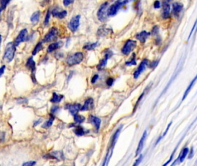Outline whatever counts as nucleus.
<instances>
[{"label":"nucleus","instance_id":"obj_1","mask_svg":"<svg viewBox=\"0 0 197 166\" xmlns=\"http://www.w3.org/2000/svg\"><path fill=\"white\" fill-rule=\"evenodd\" d=\"M128 2V0H118L107 9V16H113L117 14L120 9Z\"/></svg>","mask_w":197,"mask_h":166},{"label":"nucleus","instance_id":"obj_2","mask_svg":"<svg viewBox=\"0 0 197 166\" xmlns=\"http://www.w3.org/2000/svg\"><path fill=\"white\" fill-rule=\"evenodd\" d=\"M16 52V46L13 42L8 43L5 49L4 59H6L8 62H11L14 58Z\"/></svg>","mask_w":197,"mask_h":166},{"label":"nucleus","instance_id":"obj_3","mask_svg":"<svg viewBox=\"0 0 197 166\" xmlns=\"http://www.w3.org/2000/svg\"><path fill=\"white\" fill-rule=\"evenodd\" d=\"M84 58V55L81 52H77L69 55L67 58V63L70 66L75 65L80 63Z\"/></svg>","mask_w":197,"mask_h":166},{"label":"nucleus","instance_id":"obj_4","mask_svg":"<svg viewBox=\"0 0 197 166\" xmlns=\"http://www.w3.org/2000/svg\"><path fill=\"white\" fill-rule=\"evenodd\" d=\"M137 44V42L135 40H128L122 49L123 54L124 55H128L136 48Z\"/></svg>","mask_w":197,"mask_h":166},{"label":"nucleus","instance_id":"obj_5","mask_svg":"<svg viewBox=\"0 0 197 166\" xmlns=\"http://www.w3.org/2000/svg\"><path fill=\"white\" fill-rule=\"evenodd\" d=\"M108 6V2H105L101 5L99 8L98 11L97 13V17L99 21L101 22H104L107 20V7Z\"/></svg>","mask_w":197,"mask_h":166},{"label":"nucleus","instance_id":"obj_6","mask_svg":"<svg viewBox=\"0 0 197 166\" xmlns=\"http://www.w3.org/2000/svg\"><path fill=\"white\" fill-rule=\"evenodd\" d=\"M113 55V53L109 49H107L104 51V58L101 60H100L99 63L97 65V69L99 71L102 70L105 67V66L107 65L108 59L110 58Z\"/></svg>","mask_w":197,"mask_h":166},{"label":"nucleus","instance_id":"obj_7","mask_svg":"<svg viewBox=\"0 0 197 166\" xmlns=\"http://www.w3.org/2000/svg\"><path fill=\"white\" fill-rule=\"evenodd\" d=\"M59 34L57 29L55 27L51 28L47 34L45 36L44 42H51L57 39Z\"/></svg>","mask_w":197,"mask_h":166},{"label":"nucleus","instance_id":"obj_8","mask_svg":"<svg viewBox=\"0 0 197 166\" xmlns=\"http://www.w3.org/2000/svg\"><path fill=\"white\" fill-rule=\"evenodd\" d=\"M28 38V31L27 30L24 28L22 30L20 31L19 35L16 37V39L14 41L15 45L16 46H17L18 45H19L22 42H23L26 40H27Z\"/></svg>","mask_w":197,"mask_h":166},{"label":"nucleus","instance_id":"obj_9","mask_svg":"<svg viewBox=\"0 0 197 166\" xmlns=\"http://www.w3.org/2000/svg\"><path fill=\"white\" fill-rule=\"evenodd\" d=\"M80 15H76L71 19L68 24V28H70L71 31L75 32V31H77V30L78 29L80 25Z\"/></svg>","mask_w":197,"mask_h":166},{"label":"nucleus","instance_id":"obj_10","mask_svg":"<svg viewBox=\"0 0 197 166\" xmlns=\"http://www.w3.org/2000/svg\"><path fill=\"white\" fill-rule=\"evenodd\" d=\"M26 67L29 70L31 71L32 79V81L36 83V76H35V73H36V62L34 61V59L32 57H30L27 60V62L26 63Z\"/></svg>","mask_w":197,"mask_h":166},{"label":"nucleus","instance_id":"obj_11","mask_svg":"<svg viewBox=\"0 0 197 166\" xmlns=\"http://www.w3.org/2000/svg\"><path fill=\"white\" fill-rule=\"evenodd\" d=\"M149 65V61L147 59H143L142 62L140 63L137 70L134 73V77L135 79H138L140 75L145 70L146 67Z\"/></svg>","mask_w":197,"mask_h":166},{"label":"nucleus","instance_id":"obj_12","mask_svg":"<svg viewBox=\"0 0 197 166\" xmlns=\"http://www.w3.org/2000/svg\"><path fill=\"white\" fill-rule=\"evenodd\" d=\"M170 5L169 2L163 1L162 2V16L164 19H167L170 16Z\"/></svg>","mask_w":197,"mask_h":166},{"label":"nucleus","instance_id":"obj_13","mask_svg":"<svg viewBox=\"0 0 197 166\" xmlns=\"http://www.w3.org/2000/svg\"><path fill=\"white\" fill-rule=\"evenodd\" d=\"M183 4L180 2H176L173 4L172 5V12L174 16L175 17H179L180 12L183 9Z\"/></svg>","mask_w":197,"mask_h":166},{"label":"nucleus","instance_id":"obj_14","mask_svg":"<svg viewBox=\"0 0 197 166\" xmlns=\"http://www.w3.org/2000/svg\"><path fill=\"white\" fill-rule=\"evenodd\" d=\"M94 100L91 98L88 99L84 102V103L82 107L80 108V110L82 111H89L92 110L94 108Z\"/></svg>","mask_w":197,"mask_h":166},{"label":"nucleus","instance_id":"obj_15","mask_svg":"<svg viewBox=\"0 0 197 166\" xmlns=\"http://www.w3.org/2000/svg\"><path fill=\"white\" fill-rule=\"evenodd\" d=\"M146 136H147V131H144L143 134L142 135V137L141 138L139 142L137 149V150H136V154H135L136 156H138V154L141 152L142 149L143 148L144 142H145V141L146 140Z\"/></svg>","mask_w":197,"mask_h":166},{"label":"nucleus","instance_id":"obj_16","mask_svg":"<svg viewBox=\"0 0 197 166\" xmlns=\"http://www.w3.org/2000/svg\"><path fill=\"white\" fill-rule=\"evenodd\" d=\"M150 35V33L146 31H143L138 33L136 35V38L141 43H145Z\"/></svg>","mask_w":197,"mask_h":166},{"label":"nucleus","instance_id":"obj_17","mask_svg":"<svg viewBox=\"0 0 197 166\" xmlns=\"http://www.w3.org/2000/svg\"><path fill=\"white\" fill-rule=\"evenodd\" d=\"M81 108V106L79 103H75L73 104H68L67 108H68L71 114L73 115L77 114Z\"/></svg>","mask_w":197,"mask_h":166},{"label":"nucleus","instance_id":"obj_18","mask_svg":"<svg viewBox=\"0 0 197 166\" xmlns=\"http://www.w3.org/2000/svg\"><path fill=\"white\" fill-rule=\"evenodd\" d=\"M51 14L54 17H58L60 19H63L67 16V12L65 10H63L62 11H59L57 9H54L52 10Z\"/></svg>","mask_w":197,"mask_h":166},{"label":"nucleus","instance_id":"obj_19","mask_svg":"<svg viewBox=\"0 0 197 166\" xmlns=\"http://www.w3.org/2000/svg\"><path fill=\"white\" fill-rule=\"evenodd\" d=\"M89 121H90V122L93 123L94 125L96 130L98 131L100 126H101V119L95 116H94L93 115H90V117H89Z\"/></svg>","mask_w":197,"mask_h":166},{"label":"nucleus","instance_id":"obj_20","mask_svg":"<svg viewBox=\"0 0 197 166\" xmlns=\"http://www.w3.org/2000/svg\"><path fill=\"white\" fill-rule=\"evenodd\" d=\"M63 46V42L61 41L52 43L49 46V47L47 48V52L51 53L55 50H57L58 48H61Z\"/></svg>","mask_w":197,"mask_h":166},{"label":"nucleus","instance_id":"obj_21","mask_svg":"<svg viewBox=\"0 0 197 166\" xmlns=\"http://www.w3.org/2000/svg\"><path fill=\"white\" fill-rule=\"evenodd\" d=\"M40 15H41V13L40 11H37L32 13V15L30 17V20L32 24H36L38 22V21L40 20Z\"/></svg>","mask_w":197,"mask_h":166},{"label":"nucleus","instance_id":"obj_22","mask_svg":"<svg viewBox=\"0 0 197 166\" xmlns=\"http://www.w3.org/2000/svg\"><path fill=\"white\" fill-rule=\"evenodd\" d=\"M109 32H110V29L103 26L99 28L97 31V35L99 36H105L107 35Z\"/></svg>","mask_w":197,"mask_h":166},{"label":"nucleus","instance_id":"obj_23","mask_svg":"<svg viewBox=\"0 0 197 166\" xmlns=\"http://www.w3.org/2000/svg\"><path fill=\"white\" fill-rule=\"evenodd\" d=\"M74 132H75L76 135H77L78 136H82L85 134H87V133L89 132V131H85L82 127H80V126H78L75 127Z\"/></svg>","mask_w":197,"mask_h":166},{"label":"nucleus","instance_id":"obj_24","mask_svg":"<svg viewBox=\"0 0 197 166\" xmlns=\"http://www.w3.org/2000/svg\"><path fill=\"white\" fill-rule=\"evenodd\" d=\"M63 99V95H59L56 94L55 92H54L53 94V96L50 100V102L52 103H59Z\"/></svg>","mask_w":197,"mask_h":166},{"label":"nucleus","instance_id":"obj_25","mask_svg":"<svg viewBox=\"0 0 197 166\" xmlns=\"http://www.w3.org/2000/svg\"><path fill=\"white\" fill-rule=\"evenodd\" d=\"M196 79H197V77H195L193 80H192V81L190 83V84L189 87H187V88L186 89L185 92V94H184V95H183V98H182V100H185V98L187 97V96L188 94H189L190 91V90H191V88H192L193 87L194 84L195 83V81H196Z\"/></svg>","mask_w":197,"mask_h":166},{"label":"nucleus","instance_id":"obj_26","mask_svg":"<svg viewBox=\"0 0 197 166\" xmlns=\"http://www.w3.org/2000/svg\"><path fill=\"white\" fill-rule=\"evenodd\" d=\"M50 157H53L52 158L55 159L57 160H63L64 159L63 154L62 152H53L51 153V155H49Z\"/></svg>","mask_w":197,"mask_h":166},{"label":"nucleus","instance_id":"obj_27","mask_svg":"<svg viewBox=\"0 0 197 166\" xmlns=\"http://www.w3.org/2000/svg\"><path fill=\"white\" fill-rule=\"evenodd\" d=\"M54 119H55V117H54L53 115H51L50 117V118L49 119V120H48L47 121H46V122H45L44 123V124L42 125V127L44 128V129H47V128L50 127H51V125H52L53 122V121H54Z\"/></svg>","mask_w":197,"mask_h":166},{"label":"nucleus","instance_id":"obj_28","mask_svg":"<svg viewBox=\"0 0 197 166\" xmlns=\"http://www.w3.org/2000/svg\"><path fill=\"white\" fill-rule=\"evenodd\" d=\"M121 129H122V127L118 128L117 131L115 132L114 135H113V137L112 138V150L113 149V146H114L116 142L118 140V136H119V133H120V131H121Z\"/></svg>","mask_w":197,"mask_h":166},{"label":"nucleus","instance_id":"obj_29","mask_svg":"<svg viewBox=\"0 0 197 166\" xmlns=\"http://www.w3.org/2000/svg\"><path fill=\"white\" fill-rule=\"evenodd\" d=\"M11 0H0V14L5 9Z\"/></svg>","mask_w":197,"mask_h":166},{"label":"nucleus","instance_id":"obj_30","mask_svg":"<svg viewBox=\"0 0 197 166\" xmlns=\"http://www.w3.org/2000/svg\"><path fill=\"white\" fill-rule=\"evenodd\" d=\"M98 42H96L93 43V44H87L85 46H84L83 48L85 50H92L94 49L95 48L98 46Z\"/></svg>","mask_w":197,"mask_h":166},{"label":"nucleus","instance_id":"obj_31","mask_svg":"<svg viewBox=\"0 0 197 166\" xmlns=\"http://www.w3.org/2000/svg\"><path fill=\"white\" fill-rule=\"evenodd\" d=\"M189 150L188 148H185L183 150L181 154H180V156H179V161H180V162H183L185 160L186 156L187 155L188 153H189Z\"/></svg>","mask_w":197,"mask_h":166},{"label":"nucleus","instance_id":"obj_32","mask_svg":"<svg viewBox=\"0 0 197 166\" xmlns=\"http://www.w3.org/2000/svg\"><path fill=\"white\" fill-rule=\"evenodd\" d=\"M74 116V120H75V122L78 123H81L83 122L85 120V117H83V115L76 114Z\"/></svg>","mask_w":197,"mask_h":166},{"label":"nucleus","instance_id":"obj_33","mask_svg":"<svg viewBox=\"0 0 197 166\" xmlns=\"http://www.w3.org/2000/svg\"><path fill=\"white\" fill-rule=\"evenodd\" d=\"M42 48H43L42 44L41 42L38 43V44L36 45V48H34V49L33 51H32V55H36V54L38 52H40Z\"/></svg>","mask_w":197,"mask_h":166},{"label":"nucleus","instance_id":"obj_34","mask_svg":"<svg viewBox=\"0 0 197 166\" xmlns=\"http://www.w3.org/2000/svg\"><path fill=\"white\" fill-rule=\"evenodd\" d=\"M50 16H51V12H50V11L49 10L46 13V15L45 17V21H44V24L45 25H47L49 24V20H50Z\"/></svg>","mask_w":197,"mask_h":166},{"label":"nucleus","instance_id":"obj_35","mask_svg":"<svg viewBox=\"0 0 197 166\" xmlns=\"http://www.w3.org/2000/svg\"><path fill=\"white\" fill-rule=\"evenodd\" d=\"M126 65L127 66H131V65H137V61L135 59V56H134V58L131 59V61H127L126 62Z\"/></svg>","mask_w":197,"mask_h":166},{"label":"nucleus","instance_id":"obj_36","mask_svg":"<svg viewBox=\"0 0 197 166\" xmlns=\"http://www.w3.org/2000/svg\"><path fill=\"white\" fill-rule=\"evenodd\" d=\"M159 31V28L158 27V26L156 25L154 27L152 31H151V34L153 35H156L158 34V32Z\"/></svg>","mask_w":197,"mask_h":166},{"label":"nucleus","instance_id":"obj_37","mask_svg":"<svg viewBox=\"0 0 197 166\" xmlns=\"http://www.w3.org/2000/svg\"><path fill=\"white\" fill-rule=\"evenodd\" d=\"M74 0H63V4L65 7H68L74 2Z\"/></svg>","mask_w":197,"mask_h":166},{"label":"nucleus","instance_id":"obj_38","mask_svg":"<svg viewBox=\"0 0 197 166\" xmlns=\"http://www.w3.org/2000/svg\"><path fill=\"white\" fill-rule=\"evenodd\" d=\"M159 63V61H154L151 63L150 64V67L152 68V69H154L155 67H156L157 66L158 64Z\"/></svg>","mask_w":197,"mask_h":166},{"label":"nucleus","instance_id":"obj_39","mask_svg":"<svg viewBox=\"0 0 197 166\" xmlns=\"http://www.w3.org/2000/svg\"><path fill=\"white\" fill-rule=\"evenodd\" d=\"M36 162L35 161H30V162H27L24 163L23 164V166H32L35 165Z\"/></svg>","mask_w":197,"mask_h":166},{"label":"nucleus","instance_id":"obj_40","mask_svg":"<svg viewBox=\"0 0 197 166\" xmlns=\"http://www.w3.org/2000/svg\"><path fill=\"white\" fill-rule=\"evenodd\" d=\"M142 159H143V156H142V154H141L140 156L135 161V163L134 164V166H138V165H139L141 162H142Z\"/></svg>","mask_w":197,"mask_h":166},{"label":"nucleus","instance_id":"obj_41","mask_svg":"<svg viewBox=\"0 0 197 166\" xmlns=\"http://www.w3.org/2000/svg\"><path fill=\"white\" fill-rule=\"evenodd\" d=\"M114 83V79L113 78H108L107 81V85L108 86H112L113 85V84Z\"/></svg>","mask_w":197,"mask_h":166},{"label":"nucleus","instance_id":"obj_42","mask_svg":"<svg viewBox=\"0 0 197 166\" xmlns=\"http://www.w3.org/2000/svg\"><path fill=\"white\" fill-rule=\"evenodd\" d=\"M160 7H161L160 2L158 0H156L154 4V8L155 9H159L160 8Z\"/></svg>","mask_w":197,"mask_h":166},{"label":"nucleus","instance_id":"obj_43","mask_svg":"<svg viewBox=\"0 0 197 166\" xmlns=\"http://www.w3.org/2000/svg\"><path fill=\"white\" fill-rule=\"evenodd\" d=\"M59 110V107H58L57 106H53L51 108V112L53 114H54V113H55Z\"/></svg>","mask_w":197,"mask_h":166},{"label":"nucleus","instance_id":"obj_44","mask_svg":"<svg viewBox=\"0 0 197 166\" xmlns=\"http://www.w3.org/2000/svg\"><path fill=\"white\" fill-rule=\"evenodd\" d=\"M99 76L98 75H95L93 77V78L91 79V83L93 84H94L95 82L97 81V80L98 79Z\"/></svg>","mask_w":197,"mask_h":166},{"label":"nucleus","instance_id":"obj_45","mask_svg":"<svg viewBox=\"0 0 197 166\" xmlns=\"http://www.w3.org/2000/svg\"><path fill=\"white\" fill-rule=\"evenodd\" d=\"M171 124H172V122L170 123V124L168 125V127H166V131H164V134L162 136V137H164L166 135V133H168V130H169V129H170V127L171 126Z\"/></svg>","mask_w":197,"mask_h":166},{"label":"nucleus","instance_id":"obj_46","mask_svg":"<svg viewBox=\"0 0 197 166\" xmlns=\"http://www.w3.org/2000/svg\"><path fill=\"white\" fill-rule=\"evenodd\" d=\"M5 68H6V67L5 65H2L1 67H0V77L3 75Z\"/></svg>","mask_w":197,"mask_h":166},{"label":"nucleus","instance_id":"obj_47","mask_svg":"<svg viewBox=\"0 0 197 166\" xmlns=\"http://www.w3.org/2000/svg\"><path fill=\"white\" fill-rule=\"evenodd\" d=\"M194 155V148L192 147V148L191 149V151H190V153L189 154V158L191 159L193 158Z\"/></svg>","mask_w":197,"mask_h":166},{"label":"nucleus","instance_id":"obj_48","mask_svg":"<svg viewBox=\"0 0 197 166\" xmlns=\"http://www.w3.org/2000/svg\"><path fill=\"white\" fill-rule=\"evenodd\" d=\"M42 122V120L40 119L39 120H38V121H36V122H34V127H36V126H37L38 125H39L40 123Z\"/></svg>","mask_w":197,"mask_h":166},{"label":"nucleus","instance_id":"obj_49","mask_svg":"<svg viewBox=\"0 0 197 166\" xmlns=\"http://www.w3.org/2000/svg\"><path fill=\"white\" fill-rule=\"evenodd\" d=\"M195 26H196V22H195V23H194V26L193 27V29H192V30H191V31L190 34L189 38H190V36H191V34H192V33H193V32L194 30L195 29Z\"/></svg>","mask_w":197,"mask_h":166},{"label":"nucleus","instance_id":"obj_50","mask_svg":"<svg viewBox=\"0 0 197 166\" xmlns=\"http://www.w3.org/2000/svg\"><path fill=\"white\" fill-rule=\"evenodd\" d=\"M1 41H2V36L0 35V45H1Z\"/></svg>","mask_w":197,"mask_h":166},{"label":"nucleus","instance_id":"obj_51","mask_svg":"<svg viewBox=\"0 0 197 166\" xmlns=\"http://www.w3.org/2000/svg\"><path fill=\"white\" fill-rule=\"evenodd\" d=\"M163 1H168V2H170V1H171V0H163Z\"/></svg>","mask_w":197,"mask_h":166}]
</instances>
